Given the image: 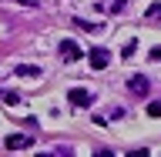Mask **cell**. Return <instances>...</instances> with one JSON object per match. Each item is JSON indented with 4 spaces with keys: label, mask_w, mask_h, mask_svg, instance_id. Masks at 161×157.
<instances>
[{
    "label": "cell",
    "mask_w": 161,
    "mask_h": 157,
    "mask_svg": "<svg viewBox=\"0 0 161 157\" xmlns=\"http://www.w3.org/2000/svg\"><path fill=\"white\" fill-rule=\"evenodd\" d=\"M87 64H91L94 70H104V67L111 64V50H108V47H91V50H87Z\"/></svg>",
    "instance_id": "obj_1"
},
{
    "label": "cell",
    "mask_w": 161,
    "mask_h": 157,
    "mask_svg": "<svg viewBox=\"0 0 161 157\" xmlns=\"http://www.w3.org/2000/svg\"><path fill=\"white\" fill-rule=\"evenodd\" d=\"M57 54L64 60H84V50H80L74 40H60V44H57Z\"/></svg>",
    "instance_id": "obj_2"
},
{
    "label": "cell",
    "mask_w": 161,
    "mask_h": 157,
    "mask_svg": "<svg viewBox=\"0 0 161 157\" xmlns=\"http://www.w3.org/2000/svg\"><path fill=\"white\" fill-rule=\"evenodd\" d=\"M128 87H131V94H134V97H148V90H151V80L144 77V74H134V77L128 80Z\"/></svg>",
    "instance_id": "obj_3"
},
{
    "label": "cell",
    "mask_w": 161,
    "mask_h": 157,
    "mask_svg": "<svg viewBox=\"0 0 161 157\" xmlns=\"http://www.w3.org/2000/svg\"><path fill=\"white\" fill-rule=\"evenodd\" d=\"M67 100L74 104V107H87L91 100H94V94L84 90V87H70V90H67Z\"/></svg>",
    "instance_id": "obj_4"
},
{
    "label": "cell",
    "mask_w": 161,
    "mask_h": 157,
    "mask_svg": "<svg viewBox=\"0 0 161 157\" xmlns=\"http://www.w3.org/2000/svg\"><path fill=\"white\" fill-rule=\"evenodd\" d=\"M3 147L7 150H27V147H34V140H30L27 134H10V137L3 140Z\"/></svg>",
    "instance_id": "obj_5"
},
{
    "label": "cell",
    "mask_w": 161,
    "mask_h": 157,
    "mask_svg": "<svg viewBox=\"0 0 161 157\" xmlns=\"http://www.w3.org/2000/svg\"><path fill=\"white\" fill-rule=\"evenodd\" d=\"M14 74H17V77H40V67H34V64H17Z\"/></svg>",
    "instance_id": "obj_6"
},
{
    "label": "cell",
    "mask_w": 161,
    "mask_h": 157,
    "mask_svg": "<svg viewBox=\"0 0 161 157\" xmlns=\"http://www.w3.org/2000/svg\"><path fill=\"white\" fill-rule=\"evenodd\" d=\"M144 17H148V20H161V0H154V3L144 10Z\"/></svg>",
    "instance_id": "obj_7"
},
{
    "label": "cell",
    "mask_w": 161,
    "mask_h": 157,
    "mask_svg": "<svg viewBox=\"0 0 161 157\" xmlns=\"http://www.w3.org/2000/svg\"><path fill=\"white\" fill-rule=\"evenodd\" d=\"M0 100H3V104H17L20 94H17V90H0Z\"/></svg>",
    "instance_id": "obj_8"
},
{
    "label": "cell",
    "mask_w": 161,
    "mask_h": 157,
    "mask_svg": "<svg viewBox=\"0 0 161 157\" xmlns=\"http://www.w3.org/2000/svg\"><path fill=\"white\" fill-rule=\"evenodd\" d=\"M74 24H77V27H84V30H101V24H94V20H84V17H77Z\"/></svg>",
    "instance_id": "obj_9"
},
{
    "label": "cell",
    "mask_w": 161,
    "mask_h": 157,
    "mask_svg": "<svg viewBox=\"0 0 161 157\" xmlns=\"http://www.w3.org/2000/svg\"><path fill=\"white\" fill-rule=\"evenodd\" d=\"M134 50H138V40H128V44H124V47H121V57H131V54H134Z\"/></svg>",
    "instance_id": "obj_10"
},
{
    "label": "cell",
    "mask_w": 161,
    "mask_h": 157,
    "mask_svg": "<svg viewBox=\"0 0 161 157\" xmlns=\"http://www.w3.org/2000/svg\"><path fill=\"white\" fill-rule=\"evenodd\" d=\"M148 114H151V117H161V97H158V100H151V104H148Z\"/></svg>",
    "instance_id": "obj_11"
},
{
    "label": "cell",
    "mask_w": 161,
    "mask_h": 157,
    "mask_svg": "<svg viewBox=\"0 0 161 157\" xmlns=\"http://www.w3.org/2000/svg\"><path fill=\"white\" fill-rule=\"evenodd\" d=\"M151 60H158V64H161V44H158V47H151Z\"/></svg>",
    "instance_id": "obj_12"
},
{
    "label": "cell",
    "mask_w": 161,
    "mask_h": 157,
    "mask_svg": "<svg viewBox=\"0 0 161 157\" xmlns=\"http://www.w3.org/2000/svg\"><path fill=\"white\" fill-rule=\"evenodd\" d=\"M17 3H24V7H37V3H34V0H17Z\"/></svg>",
    "instance_id": "obj_13"
}]
</instances>
